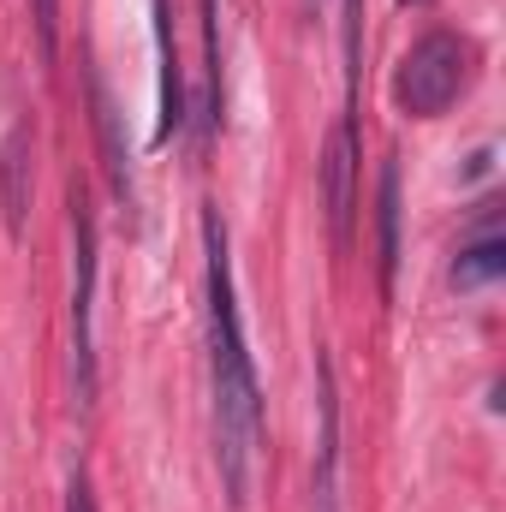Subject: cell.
<instances>
[{"label":"cell","mask_w":506,"mask_h":512,"mask_svg":"<svg viewBox=\"0 0 506 512\" xmlns=\"http://www.w3.org/2000/svg\"><path fill=\"white\" fill-rule=\"evenodd\" d=\"M66 512H96V489L84 471H72V483H66Z\"/></svg>","instance_id":"14"},{"label":"cell","mask_w":506,"mask_h":512,"mask_svg":"<svg viewBox=\"0 0 506 512\" xmlns=\"http://www.w3.org/2000/svg\"><path fill=\"white\" fill-rule=\"evenodd\" d=\"M316 465H310V512H346V483H340V387L328 352H316Z\"/></svg>","instance_id":"5"},{"label":"cell","mask_w":506,"mask_h":512,"mask_svg":"<svg viewBox=\"0 0 506 512\" xmlns=\"http://www.w3.org/2000/svg\"><path fill=\"white\" fill-rule=\"evenodd\" d=\"M399 161H381V191H376V268H381V298H393L399 274Z\"/></svg>","instance_id":"9"},{"label":"cell","mask_w":506,"mask_h":512,"mask_svg":"<svg viewBox=\"0 0 506 512\" xmlns=\"http://www.w3.org/2000/svg\"><path fill=\"white\" fill-rule=\"evenodd\" d=\"M471 60H477V48H471V36H459V30H429V36H417L411 54H405L399 72H393V102H399L411 120L447 114V108L459 102V90L471 84Z\"/></svg>","instance_id":"2"},{"label":"cell","mask_w":506,"mask_h":512,"mask_svg":"<svg viewBox=\"0 0 506 512\" xmlns=\"http://www.w3.org/2000/svg\"><path fill=\"white\" fill-rule=\"evenodd\" d=\"M203 268H209V399H215V471L227 507H251L256 483V441H262V393L256 364L245 346L239 286H233V251L221 209H203Z\"/></svg>","instance_id":"1"},{"label":"cell","mask_w":506,"mask_h":512,"mask_svg":"<svg viewBox=\"0 0 506 512\" xmlns=\"http://www.w3.org/2000/svg\"><path fill=\"white\" fill-rule=\"evenodd\" d=\"M197 12H203V60H209V126H221V114H227V78H221V0H197Z\"/></svg>","instance_id":"11"},{"label":"cell","mask_w":506,"mask_h":512,"mask_svg":"<svg viewBox=\"0 0 506 512\" xmlns=\"http://www.w3.org/2000/svg\"><path fill=\"white\" fill-rule=\"evenodd\" d=\"M304 6H310V12H322V6H328V0H304Z\"/></svg>","instance_id":"15"},{"label":"cell","mask_w":506,"mask_h":512,"mask_svg":"<svg viewBox=\"0 0 506 512\" xmlns=\"http://www.w3.org/2000/svg\"><path fill=\"white\" fill-rule=\"evenodd\" d=\"M0 215H6V233L18 239L30 215V126H12L0 143Z\"/></svg>","instance_id":"8"},{"label":"cell","mask_w":506,"mask_h":512,"mask_svg":"<svg viewBox=\"0 0 506 512\" xmlns=\"http://www.w3.org/2000/svg\"><path fill=\"white\" fill-rule=\"evenodd\" d=\"M30 18H36L42 66H54V54H60V0H30Z\"/></svg>","instance_id":"13"},{"label":"cell","mask_w":506,"mask_h":512,"mask_svg":"<svg viewBox=\"0 0 506 512\" xmlns=\"http://www.w3.org/2000/svg\"><path fill=\"white\" fill-rule=\"evenodd\" d=\"M155 18V60H161V120H155V143H167L185 126V72H179V42H173V12L167 0H149Z\"/></svg>","instance_id":"6"},{"label":"cell","mask_w":506,"mask_h":512,"mask_svg":"<svg viewBox=\"0 0 506 512\" xmlns=\"http://www.w3.org/2000/svg\"><path fill=\"white\" fill-rule=\"evenodd\" d=\"M489 215L477 221V233L459 245V256H453V286L459 292H483V286H495L506 274V239L495 233V203H483Z\"/></svg>","instance_id":"7"},{"label":"cell","mask_w":506,"mask_h":512,"mask_svg":"<svg viewBox=\"0 0 506 512\" xmlns=\"http://www.w3.org/2000/svg\"><path fill=\"white\" fill-rule=\"evenodd\" d=\"M90 96H96V131H102V155H108L114 197L131 209V167H126V143H120V114H114V102H108V90H102V84H90Z\"/></svg>","instance_id":"10"},{"label":"cell","mask_w":506,"mask_h":512,"mask_svg":"<svg viewBox=\"0 0 506 512\" xmlns=\"http://www.w3.org/2000/svg\"><path fill=\"white\" fill-rule=\"evenodd\" d=\"M72 387L96 405V215L84 185H72Z\"/></svg>","instance_id":"3"},{"label":"cell","mask_w":506,"mask_h":512,"mask_svg":"<svg viewBox=\"0 0 506 512\" xmlns=\"http://www.w3.org/2000/svg\"><path fill=\"white\" fill-rule=\"evenodd\" d=\"M346 6V96H358V66H364V0H340Z\"/></svg>","instance_id":"12"},{"label":"cell","mask_w":506,"mask_h":512,"mask_svg":"<svg viewBox=\"0 0 506 512\" xmlns=\"http://www.w3.org/2000/svg\"><path fill=\"white\" fill-rule=\"evenodd\" d=\"M322 209H328V239L334 251H352V221H358V120L340 114L322 149Z\"/></svg>","instance_id":"4"}]
</instances>
